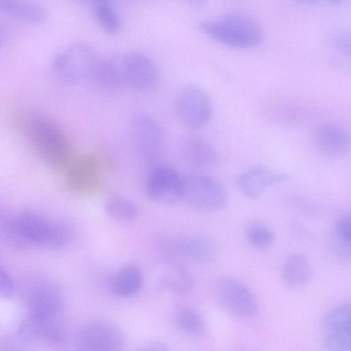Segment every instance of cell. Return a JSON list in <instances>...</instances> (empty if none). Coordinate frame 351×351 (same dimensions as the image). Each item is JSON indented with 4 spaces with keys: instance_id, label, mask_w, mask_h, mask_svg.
<instances>
[{
    "instance_id": "obj_1",
    "label": "cell",
    "mask_w": 351,
    "mask_h": 351,
    "mask_svg": "<svg viewBox=\"0 0 351 351\" xmlns=\"http://www.w3.org/2000/svg\"><path fill=\"white\" fill-rule=\"evenodd\" d=\"M199 28L215 42L232 49H253L263 40L259 24L252 17L240 13H227L203 21Z\"/></svg>"
},
{
    "instance_id": "obj_2",
    "label": "cell",
    "mask_w": 351,
    "mask_h": 351,
    "mask_svg": "<svg viewBox=\"0 0 351 351\" xmlns=\"http://www.w3.org/2000/svg\"><path fill=\"white\" fill-rule=\"evenodd\" d=\"M27 136L40 157L55 168L66 167L71 158L69 143L60 128L52 121L33 115L26 123Z\"/></svg>"
},
{
    "instance_id": "obj_3",
    "label": "cell",
    "mask_w": 351,
    "mask_h": 351,
    "mask_svg": "<svg viewBox=\"0 0 351 351\" xmlns=\"http://www.w3.org/2000/svg\"><path fill=\"white\" fill-rule=\"evenodd\" d=\"M20 246H38L48 250L62 247L68 231L62 224L48 221L36 214L25 213L15 217Z\"/></svg>"
},
{
    "instance_id": "obj_4",
    "label": "cell",
    "mask_w": 351,
    "mask_h": 351,
    "mask_svg": "<svg viewBox=\"0 0 351 351\" xmlns=\"http://www.w3.org/2000/svg\"><path fill=\"white\" fill-rule=\"evenodd\" d=\"M183 199L192 208L201 212H216L228 204L226 189L213 178L201 173L184 177Z\"/></svg>"
},
{
    "instance_id": "obj_5",
    "label": "cell",
    "mask_w": 351,
    "mask_h": 351,
    "mask_svg": "<svg viewBox=\"0 0 351 351\" xmlns=\"http://www.w3.org/2000/svg\"><path fill=\"white\" fill-rule=\"evenodd\" d=\"M95 58L89 45L75 43L54 56L52 66L61 80L67 83L77 84L89 78Z\"/></svg>"
},
{
    "instance_id": "obj_6",
    "label": "cell",
    "mask_w": 351,
    "mask_h": 351,
    "mask_svg": "<svg viewBox=\"0 0 351 351\" xmlns=\"http://www.w3.org/2000/svg\"><path fill=\"white\" fill-rule=\"evenodd\" d=\"M174 107L180 121L190 128H202L212 118L211 99L204 89L195 85L184 86L178 92Z\"/></svg>"
},
{
    "instance_id": "obj_7",
    "label": "cell",
    "mask_w": 351,
    "mask_h": 351,
    "mask_svg": "<svg viewBox=\"0 0 351 351\" xmlns=\"http://www.w3.org/2000/svg\"><path fill=\"white\" fill-rule=\"evenodd\" d=\"M184 178L172 167L158 165L149 171L145 184V193L152 202L173 204L183 199Z\"/></svg>"
},
{
    "instance_id": "obj_8",
    "label": "cell",
    "mask_w": 351,
    "mask_h": 351,
    "mask_svg": "<svg viewBox=\"0 0 351 351\" xmlns=\"http://www.w3.org/2000/svg\"><path fill=\"white\" fill-rule=\"evenodd\" d=\"M220 303L232 314L243 319H253L259 312L258 302L241 282L231 277L220 278L215 285Z\"/></svg>"
},
{
    "instance_id": "obj_9",
    "label": "cell",
    "mask_w": 351,
    "mask_h": 351,
    "mask_svg": "<svg viewBox=\"0 0 351 351\" xmlns=\"http://www.w3.org/2000/svg\"><path fill=\"white\" fill-rule=\"evenodd\" d=\"M130 139L136 153L143 160H155L163 145L162 132L158 123L150 115L135 114L130 124Z\"/></svg>"
},
{
    "instance_id": "obj_10",
    "label": "cell",
    "mask_w": 351,
    "mask_h": 351,
    "mask_svg": "<svg viewBox=\"0 0 351 351\" xmlns=\"http://www.w3.org/2000/svg\"><path fill=\"white\" fill-rule=\"evenodd\" d=\"M124 345L121 330L106 322H94L82 326L74 338V346L80 351H118Z\"/></svg>"
},
{
    "instance_id": "obj_11",
    "label": "cell",
    "mask_w": 351,
    "mask_h": 351,
    "mask_svg": "<svg viewBox=\"0 0 351 351\" xmlns=\"http://www.w3.org/2000/svg\"><path fill=\"white\" fill-rule=\"evenodd\" d=\"M66 184L72 191L81 194L96 193L102 187L101 165L92 154L71 159L66 166Z\"/></svg>"
},
{
    "instance_id": "obj_12",
    "label": "cell",
    "mask_w": 351,
    "mask_h": 351,
    "mask_svg": "<svg viewBox=\"0 0 351 351\" xmlns=\"http://www.w3.org/2000/svg\"><path fill=\"white\" fill-rule=\"evenodd\" d=\"M120 64L124 83L133 89L147 92L158 85V69L147 56L136 51L129 52L123 56Z\"/></svg>"
},
{
    "instance_id": "obj_13",
    "label": "cell",
    "mask_w": 351,
    "mask_h": 351,
    "mask_svg": "<svg viewBox=\"0 0 351 351\" xmlns=\"http://www.w3.org/2000/svg\"><path fill=\"white\" fill-rule=\"evenodd\" d=\"M322 341L330 351H351V306L348 303L332 309L324 320Z\"/></svg>"
},
{
    "instance_id": "obj_14",
    "label": "cell",
    "mask_w": 351,
    "mask_h": 351,
    "mask_svg": "<svg viewBox=\"0 0 351 351\" xmlns=\"http://www.w3.org/2000/svg\"><path fill=\"white\" fill-rule=\"evenodd\" d=\"M289 180V176L284 172L266 165H256L237 177L236 186L243 196L255 199L260 197L268 188Z\"/></svg>"
},
{
    "instance_id": "obj_15",
    "label": "cell",
    "mask_w": 351,
    "mask_h": 351,
    "mask_svg": "<svg viewBox=\"0 0 351 351\" xmlns=\"http://www.w3.org/2000/svg\"><path fill=\"white\" fill-rule=\"evenodd\" d=\"M27 303L28 315L40 318L60 317L64 300L60 290L52 283L40 281L29 289Z\"/></svg>"
},
{
    "instance_id": "obj_16",
    "label": "cell",
    "mask_w": 351,
    "mask_h": 351,
    "mask_svg": "<svg viewBox=\"0 0 351 351\" xmlns=\"http://www.w3.org/2000/svg\"><path fill=\"white\" fill-rule=\"evenodd\" d=\"M18 335L23 341L39 339L51 344L64 340V330L60 317L40 318L29 315L21 324Z\"/></svg>"
},
{
    "instance_id": "obj_17",
    "label": "cell",
    "mask_w": 351,
    "mask_h": 351,
    "mask_svg": "<svg viewBox=\"0 0 351 351\" xmlns=\"http://www.w3.org/2000/svg\"><path fill=\"white\" fill-rule=\"evenodd\" d=\"M315 143L317 149L330 158H340L350 150V138L346 131L334 123H324L315 131Z\"/></svg>"
},
{
    "instance_id": "obj_18",
    "label": "cell",
    "mask_w": 351,
    "mask_h": 351,
    "mask_svg": "<svg viewBox=\"0 0 351 351\" xmlns=\"http://www.w3.org/2000/svg\"><path fill=\"white\" fill-rule=\"evenodd\" d=\"M89 78L104 93H117L124 83L120 62L110 58H95Z\"/></svg>"
},
{
    "instance_id": "obj_19",
    "label": "cell",
    "mask_w": 351,
    "mask_h": 351,
    "mask_svg": "<svg viewBox=\"0 0 351 351\" xmlns=\"http://www.w3.org/2000/svg\"><path fill=\"white\" fill-rule=\"evenodd\" d=\"M174 249L182 257L199 263L211 261L217 253L213 241L202 236L181 237L176 241Z\"/></svg>"
},
{
    "instance_id": "obj_20",
    "label": "cell",
    "mask_w": 351,
    "mask_h": 351,
    "mask_svg": "<svg viewBox=\"0 0 351 351\" xmlns=\"http://www.w3.org/2000/svg\"><path fill=\"white\" fill-rule=\"evenodd\" d=\"M0 12L30 25H38L47 18L45 8L32 0H0Z\"/></svg>"
},
{
    "instance_id": "obj_21",
    "label": "cell",
    "mask_w": 351,
    "mask_h": 351,
    "mask_svg": "<svg viewBox=\"0 0 351 351\" xmlns=\"http://www.w3.org/2000/svg\"><path fill=\"white\" fill-rule=\"evenodd\" d=\"M182 151L185 160L191 165L200 169L213 167L218 160L214 146L201 137L187 138L183 143Z\"/></svg>"
},
{
    "instance_id": "obj_22",
    "label": "cell",
    "mask_w": 351,
    "mask_h": 351,
    "mask_svg": "<svg viewBox=\"0 0 351 351\" xmlns=\"http://www.w3.org/2000/svg\"><path fill=\"white\" fill-rule=\"evenodd\" d=\"M311 276V268L303 254H292L285 261L282 268V279L289 289L296 290L306 286Z\"/></svg>"
},
{
    "instance_id": "obj_23",
    "label": "cell",
    "mask_w": 351,
    "mask_h": 351,
    "mask_svg": "<svg viewBox=\"0 0 351 351\" xmlns=\"http://www.w3.org/2000/svg\"><path fill=\"white\" fill-rule=\"evenodd\" d=\"M143 280V274L139 267L135 264H127L114 276L112 290L118 297L130 298L139 291Z\"/></svg>"
},
{
    "instance_id": "obj_24",
    "label": "cell",
    "mask_w": 351,
    "mask_h": 351,
    "mask_svg": "<svg viewBox=\"0 0 351 351\" xmlns=\"http://www.w3.org/2000/svg\"><path fill=\"white\" fill-rule=\"evenodd\" d=\"M175 322L184 334L193 337H204L208 332L206 322L202 314L192 308H181L176 313Z\"/></svg>"
},
{
    "instance_id": "obj_25",
    "label": "cell",
    "mask_w": 351,
    "mask_h": 351,
    "mask_svg": "<svg viewBox=\"0 0 351 351\" xmlns=\"http://www.w3.org/2000/svg\"><path fill=\"white\" fill-rule=\"evenodd\" d=\"M160 282L164 288L170 291L184 294L192 289L193 278L186 269L175 265L162 276Z\"/></svg>"
},
{
    "instance_id": "obj_26",
    "label": "cell",
    "mask_w": 351,
    "mask_h": 351,
    "mask_svg": "<svg viewBox=\"0 0 351 351\" xmlns=\"http://www.w3.org/2000/svg\"><path fill=\"white\" fill-rule=\"evenodd\" d=\"M104 210L110 218L119 221H132L138 213L136 206L132 201L119 195L107 198Z\"/></svg>"
},
{
    "instance_id": "obj_27",
    "label": "cell",
    "mask_w": 351,
    "mask_h": 351,
    "mask_svg": "<svg viewBox=\"0 0 351 351\" xmlns=\"http://www.w3.org/2000/svg\"><path fill=\"white\" fill-rule=\"evenodd\" d=\"M93 9L96 21L104 32L114 35L119 32L121 21L112 3L99 4Z\"/></svg>"
},
{
    "instance_id": "obj_28",
    "label": "cell",
    "mask_w": 351,
    "mask_h": 351,
    "mask_svg": "<svg viewBox=\"0 0 351 351\" xmlns=\"http://www.w3.org/2000/svg\"><path fill=\"white\" fill-rule=\"evenodd\" d=\"M245 236L248 243L258 250L267 249L274 241L273 232L267 226L259 223L250 226L246 230Z\"/></svg>"
},
{
    "instance_id": "obj_29",
    "label": "cell",
    "mask_w": 351,
    "mask_h": 351,
    "mask_svg": "<svg viewBox=\"0 0 351 351\" xmlns=\"http://www.w3.org/2000/svg\"><path fill=\"white\" fill-rule=\"evenodd\" d=\"M0 241L14 247H20L15 217L0 212Z\"/></svg>"
},
{
    "instance_id": "obj_30",
    "label": "cell",
    "mask_w": 351,
    "mask_h": 351,
    "mask_svg": "<svg viewBox=\"0 0 351 351\" xmlns=\"http://www.w3.org/2000/svg\"><path fill=\"white\" fill-rule=\"evenodd\" d=\"M335 235L341 246L350 250L351 244V217L349 213L341 215L335 226Z\"/></svg>"
},
{
    "instance_id": "obj_31",
    "label": "cell",
    "mask_w": 351,
    "mask_h": 351,
    "mask_svg": "<svg viewBox=\"0 0 351 351\" xmlns=\"http://www.w3.org/2000/svg\"><path fill=\"white\" fill-rule=\"evenodd\" d=\"M335 49L345 56L350 55V34L349 32H340L334 36L332 40Z\"/></svg>"
},
{
    "instance_id": "obj_32",
    "label": "cell",
    "mask_w": 351,
    "mask_h": 351,
    "mask_svg": "<svg viewBox=\"0 0 351 351\" xmlns=\"http://www.w3.org/2000/svg\"><path fill=\"white\" fill-rule=\"evenodd\" d=\"M14 291V284L6 271L0 266V299L11 297Z\"/></svg>"
},
{
    "instance_id": "obj_33",
    "label": "cell",
    "mask_w": 351,
    "mask_h": 351,
    "mask_svg": "<svg viewBox=\"0 0 351 351\" xmlns=\"http://www.w3.org/2000/svg\"><path fill=\"white\" fill-rule=\"evenodd\" d=\"M140 350L144 351H163L168 350V348L162 343L152 342L143 346Z\"/></svg>"
},
{
    "instance_id": "obj_34",
    "label": "cell",
    "mask_w": 351,
    "mask_h": 351,
    "mask_svg": "<svg viewBox=\"0 0 351 351\" xmlns=\"http://www.w3.org/2000/svg\"><path fill=\"white\" fill-rule=\"evenodd\" d=\"M186 3L195 8H200L204 6L208 0H182Z\"/></svg>"
},
{
    "instance_id": "obj_35",
    "label": "cell",
    "mask_w": 351,
    "mask_h": 351,
    "mask_svg": "<svg viewBox=\"0 0 351 351\" xmlns=\"http://www.w3.org/2000/svg\"><path fill=\"white\" fill-rule=\"evenodd\" d=\"M92 7H95L99 4L105 3H112V0H80Z\"/></svg>"
},
{
    "instance_id": "obj_36",
    "label": "cell",
    "mask_w": 351,
    "mask_h": 351,
    "mask_svg": "<svg viewBox=\"0 0 351 351\" xmlns=\"http://www.w3.org/2000/svg\"><path fill=\"white\" fill-rule=\"evenodd\" d=\"M298 3L306 5H312L319 3L318 0H294Z\"/></svg>"
},
{
    "instance_id": "obj_37",
    "label": "cell",
    "mask_w": 351,
    "mask_h": 351,
    "mask_svg": "<svg viewBox=\"0 0 351 351\" xmlns=\"http://www.w3.org/2000/svg\"><path fill=\"white\" fill-rule=\"evenodd\" d=\"M319 3L325 2L332 5H338L341 3L344 0H318Z\"/></svg>"
}]
</instances>
